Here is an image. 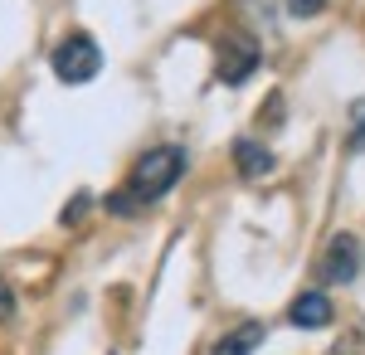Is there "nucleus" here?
<instances>
[{
  "instance_id": "4",
  "label": "nucleus",
  "mask_w": 365,
  "mask_h": 355,
  "mask_svg": "<svg viewBox=\"0 0 365 355\" xmlns=\"http://www.w3.org/2000/svg\"><path fill=\"white\" fill-rule=\"evenodd\" d=\"M322 273L331 277V282H351V277L361 273V244H356L351 234H336V239L327 244V258H322Z\"/></svg>"
},
{
  "instance_id": "9",
  "label": "nucleus",
  "mask_w": 365,
  "mask_h": 355,
  "mask_svg": "<svg viewBox=\"0 0 365 355\" xmlns=\"http://www.w3.org/2000/svg\"><path fill=\"white\" fill-rule=\"evenodd\" d=\"M331 355H365V336H361V331L341 336V341H336V351H331Z\"/></svg>"
},
{
  "instance_id": "7",
  "label": "nucleus",
  "mask_w": 365,
  "mask_h": 355,
  "mask_svg": "<svg viewBox=\"0 0 365 355\" xmlns=\"http://www.w3.org/2000/svg\"><path fill=\"white\" fill-rule=\"evenodd\" d=\"M234 165H239V175L258 180V175H268V170H273V151H268V146H258L253 137H239V141H234Z\"/></svg>"
},
{
  "instance_id": "11",
  "label": "nucleus",
  "mask_w": 365,
  "mask_h": 355,
  "mask_svg": "<svg viewBox=\"0 0 365 355\" xmlns=\"http://www.w3.org/2000/svg\"><path fill=\"white\" fill-rule=\"evenodd\" d=\"M322 5H327V0H287V10H292L297 20H307V15H317Z\"/></svg>"
},
{
  "instance_id": "3",
  "label": "nucleus",
  "mask_w": 365,
  "mask_h": 355,
  "mask_svg": "<svg viewBox=\"0 0 365 355\" xmlns=\"http://www.w3.org/2000/svg\"><path fill=\"white\" fill-rule=\"evenodd\" d=\"M215 54H220V63H215L220 78L225 83H244L253 68L263 63V44H258L253 34H244V29H229V34H220V49H215Z\"/></svg>"
},
{
  "instance_id": "2",
  "label": "nucleus",
  "mask_w": 365,
  "mask_h": 355,
  "mask_svg": "<svg viewBox=\"0 0 365 355\" xmlns=\"http://www.w3.org/2000/svg\"><path fill=\"white\" fill-rule=\"evenodd\" d=\"M54 73L63 83H88L103 73V49L88 39V34H68L54 49Z\"/></svg>"
},
{
  "instance_id": "8",
  "label": "nucleus",
  "mask_w": 365,
  "mask_h": 355,
  "mask_svg": "<svg viewBox=\"0 0 365 355\" xmlns=\"http://www.w3.org/2000/svg\"><path fill=\"white\" fill-rule=\"evenodd\" d=\"M351 146H365V98L351 108Z\"/></svg>"
},
{
  "instance_id": "5",
  "label": "nucleus",
  "mask_w": 365,
  "mask_h": 355,
  "mask_svg": "<svg viewBox=\"0 0 365 355\" xmlns=\"http://www.w3.org/2000/svg\"><path fill=\"white\" fill-rule=\"evenodd\" d=\"M287 317H292V326H297V331H322V326H331L336 307H331L327 292H297V302L287 307Z\"/></svg>"
},
{
  "instance_id": "6",
  "label": "nucleus",
  "mask_w": 365,
  "mask_h": 355,
  "mask_svg": "<svg viewBox=\"0 0 365 355\" xmlns=\"http://www.w3.org/2000/svg\"><path fill=\"white\" fill-rule=\"evenodd\" d=\"M263 341H268V326H263V321H244V326L225 331V336L210 346V355H253Z\"/></svg>"
},
{
  "instance_id": "1",
  "label": "nucleus",
  "mask_w": 365,
  "mask_h": 355,
  "mask_svg": "<svg viewBox=\"0 0 365 355\" xmlns=\"http://www.w3.org/2000/svg\"><path fill=\"white\" fill-rule=\"evenodd\" d=\"M180 175H185V151H180V146H151V151H141L137 165H132L127 195H113L108 205H113L117 215L132 210V205H156L161 195H170L180 185Z\"/></svg>"
},
{
  "instance_id": "10",
  "label": "nucleus",
  "mask_w": 365,
  "mask_h": 355,
  "mask_svg": "<svg viewBox=\"0 0 365 355\" xmlns=\"http://www.w3.org/2000/svg\"><path fill=\"white\" fill-rule=\"evenodd\" d=\"M15 317V292H10V282L0 277V321H10Z\"/></svg>"
}]
</instances>
